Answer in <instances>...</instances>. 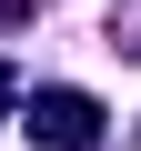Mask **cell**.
I'll list each match as a JSON object with an SVG mask.
<instances>
[{"label":"cell","instance_id":"cell-1","mask_svg":"<svg viewBox=\"0 0 141 151\" xmlns=\"http://www.w3.org/2000/svg\"><path fill=\"white\" fill-rule=\"evenodd\" d=\"M101 121H111V111H101L91 91H70V81H50V91L20 101V131H30L40 151H101Z\"/></svg>","mask_w":141,"mask_h":151},{"label":"cell","instance_id":"cell-2","mask_svg":"<svg viewBox=\"0 0 141 151\" xmlns=\"http://www.w3.org/2000/svg\"><path fill=\"white\" fill-rule=\"evenodd\" d=\"M111 50H121V60H141V0H121V10H111Z\"/></svg>","mask_w":141,"mask_h":151},{"label":"cell","instance_id":"cell-3","mask_svg":"<svg viewBox=\"0 0 141 151\" xmlns=\"http://www.w3.org/2000/svg\"><path fill=\"white\" fill-rule=\"evenodd\" d=\"M0 20H40V0H0Z\"/></svg>","mask_w":141,"mask_h":151},{"label":"cell","instance_id":"cell-4","mask_svg":"<svg viewBox=\"0 0 141 151\" xmlns=\"http://www.w3.org/2000/svg\"><path fill=\"white\" fill-rule=\"evenodd\" d=\"M10 101H20V81H10V60H0V111H10Z\"/></svg>","mask_w":141,"mask_h":151}]
</instances>
